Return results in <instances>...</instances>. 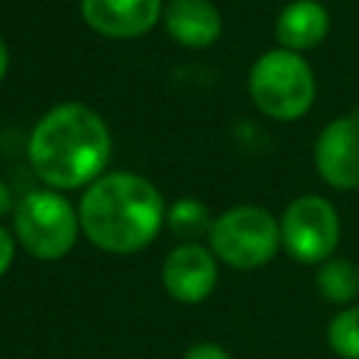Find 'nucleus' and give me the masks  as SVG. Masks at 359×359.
Listing matches in <instances>:
<instances>
[{
    "mask_svg": "<svg viewBox=\"0 0 359 359\" xmlns=\"http://www.w3.org/2000/svg\"><path fill=\"white\" fill-rule=\"evenodd\" d=\"M182 359H230V353L216 342H199V345H191Z\"/></svg>",
    "mask_w": 359,
    "mask_h": 359,
    "instance_id": "2eb2a0df",
    "label": "nucleus"
},
{
    "mask_svg": "<svg viewBox=\"0 0 359 359\" xmlns=\"http://www.w3.org/2000/svg\"><path fill=\"white\" fill-rule=\"evenodd\" d=\"M11 261H14V238L6 227H0V275L11 266Z\"/></svg>",
    "mask_w": 359,
    "mask_h": 359,
    "instance_id": "dca6fc26",
    "label": "nucleus"
},
{
    "mask_svg": "<svg viewBox=\"0 0 359 359\" xmlns=\"http://www.w3.org/2000/svg\"><path fill=\"white\" fill-rule=\"evenodd\" d=\"M208 244L216 261L233 269H258L280 247V222L261 205H236L213 219Z\"/></svg>",
    "mask_w": 359,
    "mask_h": 359,
    "instance_id": "20e7f679",
    "label": "nucleus"
},
{
    "mask_svg": "<svg viewBox=\"0 0 359 359\" xmlns=\"http://www.w3.org/2000/svg\"><path fill=\"white\" fill-rule=\"evenodd\" d=\"M165 224H168V230H171L177 238H182V241H196L199 236L210 233L213 219H210V210H208L205 202H199V199H194V196H182V199H177V202L165 210Z\"/></svg>",
    "mask_w": 359,
    "mask_h": 359,
    "instance_id": "ddd939ff",
    "label": "nucleus"
},
{
    "mask_svg": "<svg viewBox=\"0 0 359 359\" xmlns=\"http://www.w3.org/2000/svg\"><path fill=\"white\" fill-rule=\"evenodd\" d=\"M219 278V266H216V255L210 252V247H202L196 241H182L177 244L160 269V280L165 286V292L177 300V303H202Z\"/></svg>",
    "mask_w": 359,
    "mask_h": 359,
    "instance_id": "6e6552de",
    "label": "nucleus"
},
{
    "mask_svg": "<svg viewBox=\"0 0 359 359\" xmlns=\"http://www.w3.org/2000/svg\"><path fill=\"white\" fill-rule=\"evenodd\" d=\"M317 292L331 303H351L359 294V269L345 258H328L317 269Z\"/></svg>",
    "mask_w": 359,
    "mask_h": 359,
    "instance_id": "f8f14e48",
    "label": "nucleus"
},
{
    "mask_svg": "<svg viewBox=\"0 0 359 359\" xmlns=\"http://www.w3.org/2000/svg\"><path fill=\"white\" fill-rule=\"evenodd\" d=\"M314 165L325 185L337 191L359 188V115L334 118L314 143Z\"/></svg>",
    "mask_w": 359,
    "mask_h": 359,
    "instance_id": "0eeeda50",
    "label": "nucleus"
},
{
    "mask_svg": "<svg viewBox=\"0 0 359 359\" xmlns=\"http://www.w3.org/2000/svg\"><path fill=\"white\" fill-rule=\"evenodd\" d=\"M328 345L342 359H359V306H345L328 323Z\"/></svg>",
    "mask_w": 359,
    "mask_h": 359,
    "instance_id": "4468645a",
    "label": "nucleus"
},
{
    "mask_svg": "<svg viewBox=\"0 0 359 359\" xmlns=\"http://www.w3.org/2000/svg\"><path fill=\"white\" fill-rule=\"evenodd\" d=\"M79 224L98 250L129 255L157 238L165 224V202L151 180L135 171H109L87 185Z\"/></svg>",
    "mask_w": 359,
    "mask_h": 359,
    "instance_id": "f03ea898",
    "label": "nucleus"
},
{
    "mask_svg": "<svg viewBox=\"0 0 359 359\" xmlns=\"http://www.w3.org/2000/svg\"><path fill=\"white\" fill-rule=\"evenodd\" d=\"M163 0H81L84 22L107 39H135L163 20Z\"/></svg>",
    "mask_w": 359,
    "mask_h": 359,
    "instance_id": "1a4fd4ad",
    "label": "nucleus"
},
{
    "mask_svg": "<svg viewBox=\"0 0 359 359\" xmlns=\"http://www.w3.org/2000/svg\"><path fill=\"white\" fill-rule=\"evenodd\" d=\"M79 210L53 188L28 191L14 205V236L39 261L65 258L79 238Z\"/></svg>",
    "mask_w": 359,
    "mask_h": 359,
    "instance_id": "39448f33",
    "label": "nucleus"
},
{
    "mask_svg": "<svg viewBox=\"0 0 359 359\" xmlns=\"http://www.w3.org/2000/svg\"><path fill=\"white\" fill-rule=\"evenodd\" d=\"M112 154L104 118L79 101L50 107L28 137V163L53 191H73L95 182Z\"/></svg>",
    "mask_w": 359,
    "mask_h": 359,
    "instance_id": "f257e3e1",
    "label": "nucleus"
},
{
    "mask_svg": "<svg viewBox=\"0 0 359 359\" xmlns=\"http://www.w3.org/2000/svg\"><path fill=\"white\" fill-rule=\"evenodd\" d=\"M250 98L252 104L275 121L303 118L317 95L311 65L286 48H272L250 67Z\"/></svg>",
    "mask_w": 359,
    "mask_h": 359,
    "instance_id": "7ed1b4c3",
    "label": "nucleus"
},
{
    "mask_svg": "<svg viewBox=\"0 0 359 359\" xmlns=\"http://www.w3.org/2000/svg\"><path fill=\"white\" fill-rule=\"evenodd\" d=\"M163 25L185 48H208L222 36V14L210 0H168L163 6Z\"/></svg>",
    "mask_w": 359,
    "mask_h": 359,
    "instance_id": "9d476101",
    "label": "nucleus"
},
{
    "mask_svg": "<svg viewBox=\"0 0 359 359\" xmlns=\"http://www.w3.org/2000/svg\"><path fill=\"white\" fill-rule=\"evenodd\" d=\"M8 210H11V191H8V185L0 180V219H3Z\"/></svg>",
    "mask_w": 359,
    "mask_h": 359,
    "instance_id": "f3484780",
    "label": "nucleus"
},
{
    "mask_svg": "<svg viewBox=\"0 0 359 359\" xmlns=\"http://www.w3.org/2000/svg\"><path fill=\"white\" fill-rule=\"evenodd\" d=\"M328 11L317 0H292L280 8L275 20V39L278 48L303 53L309 48H317L328 36Z\"/></svg>",
    "mask_w": 359,
    "mask_h": 359,
    "instance_id": "9b49d317",
    "label": "nucleus"
},
{
    "mask_svg": "<svg viewBox=\"0 0 359 359\" xmlns=\"http://www.w3.org/2000/svg\"><path fill=\"white\" fill-rule=\"evenodd\" d=\"M339 241V216L325 196H297L280 216V244L297 264H323Z\"/></svg>",
    "mask_w": 359,
    "mask_h": 359,
    "instance_id": "423d86ee",
    "label": "nucleus"
},
{
    "mask_svg": "<svg viewBox=\"0 0 359 359\" xmlns=\"http://www.w3.org/2000/svg\"><path fill=\"white\" fill-rule=\"evenodd\" d=\"M8 45H6V39L0 36V81L6 79V73H8Z\"/></svg>",
    "mask_w": 359,
    "mask_h": 359,
    "instance_id": "a211bd4d",
    "label": "nucleus"
}]
</instances>
